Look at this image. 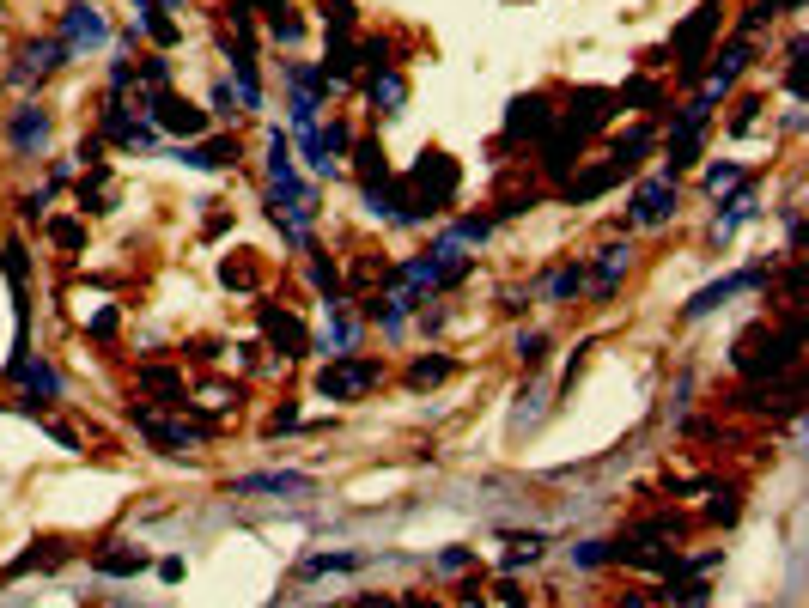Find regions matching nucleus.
Masks as SVG:
<instances>
[{
	"label": "nucleus",
	"instance_id": "nucleus-1",
	"mask_svg": "<svg viewBox=\"0 0 809 608\" xmlns=\"http://www.w3.org/2000/svg\"><path fill=\"white\" fill-rule=\"evenodd\" d=\"M718 25H724V0H706V7L676 31V43H670V61H676V73L682 80H700V67H706V49H712V37H718Z\"/></svg>",
	"mask_w": 809,
	"mask_h": 608
},
{
	"label": "nucleus",
	"instance_id": "nucleus-2",
	"mask_svg": "<svg viewBox=\"0 0 809 608\" xmlns=\"http://www.w3.org/2000/svg\"><path fill=\"white\" fill-rule=\"evenodd\" d=\"M378 377H384V365H378V359L341 353V359H329V365L317 371V396H329V402H353V396H365V390H378Z\"/></svg>",
	"mask_w": 809,
	"mask_h": 608
},
{
	"label": "nucleus",
	"instance_id": "nucleus-3",
	"mask_svg": "<svg viewBox=\"0 0 809 608\" xmlns=\"http://www.w3.org/2000/svg\"><path fill=\"white\" fill-rule=\"evenodd\" d=\"M712 110H718V104H712L706 92H700L694 104H682V110H676V122H670V171H664V177H676V171H688V165L700 159V134H706Z\"/></svg>",
	"mask_w": 809,
	"mask_h": 608
},
{
	"label": "nucleus",
	"instance_id": "nucleus-4",
	"mask_svg": "<svg viewBox=\"0 0 809 608\" xmlns=\"http://www.w3.org/2000/svg\"><path fill=\"white\" fill-rule=\"evenodd\" d=\"M554 122H566L578 140H591V134H603V128L615 122V92H609V86H578L572 104L554 110Z\"/></svg>",
	"mask_w": 809,
	"mask_h": 608
},
{
	"label": "nucleus",
	"instance_id": "nucleus-5",
	"mask_svg": "<svg viewBox=\"0 0 809 608\" xmlns=\"http://www.w3.org/2000/svg\"><path fill=\"white\" fill-rule=\"evenodd\" d=\"M773 280V262H761V268H743V274H724V280H712V286H700L688 304H682V317L688 323H700V317H712L724 298H737V292H755V286H767Z\"/></svg>",
	"mask_w": 809,
	"mask_h": 608
},
{
	"label": "nucleus",
	"instance_id": "nucleus-6",
	"mask_svg": "<svg viewBox=\"0 0 809 608\" xmlns=\"http://www.w3.org/2000/svg\"><path fill=\"white\" fill-rule=\"evenodd\" d=\"M146 122L153 128H165V134H177V140H201L207 134V110H195L189 98H177V92H153L146 98Z\"/></svg>",
	"mask_w": 809,
	"mask_h": 608
},
{
	"label": "nucleus",
	"instance_id": "nucleus-7",
	"mask_svg": "<svg viewBox=\"0 0 809 608\" xmlns=\"http://www.w3.org/2000/svg\"><path fill=\"white\" fill-rule=\"evenodd\" d=\"M554 128V98L548 92H524V98H511L505 104V146H518V140H542Z\"/></svg>",
	"mask_w": 809,
	"mask_h": 608
},
{
	"label": "nucleus",
	"instance_id": "nucleus-8",
	"mask_svg": "<svg viewBox=\"0 0 809 608\" xmlns=\"http://www.w3.org/2000/svg\"><path fill=\"white\" fill-rule=\"evenodd\" d=\"M676 213V177H645L627 201V225H664Z\"/></svg>",
	"mask_w": 809,
	"mask_h": 608
},
{
	"label": "nucleus",
	"instance_id": "nucleus-9",
	"mask_svg": "<svg viewBox=\"0 0 809 608\" xmlns=\"http://www.w3.org/2000/svg\"><path fill=\"white\" fill-rule=\"evenodd\" d=\"M749 67H755V43H749V37H737V43H730V49L718 55V67L706 73V86H700V92H706L712 104H724L730 92H737V80H743Z\"/></svg>",
	"mask_w": 809,
	"mask_h": 608
},
{
	"label": "nucleus",
	"instance_id": "nucleus-10",
	"mask_svg": "<svg viewBox=\"0 0 809 608\" xmlns=\"http://www.w3.org/2000/svg\"><path fill=\"white\" fill-rule=\"evenodd\" d=\"M67 49H98L104 37H110V25H104V13L92 7V0H67V13H61V31H55Z\"/></svg>",
	"mask_w": 809,
	"mask_h": 608
},
{
	"label": "nucleus",
	"instance_id": "nucleus-11",
	"mask_svg": "<svg viewBox=\"0 0 809 608\" xmlns=\"http://www.w3.org/2000/svg\"><path fill=\"white\" fill-rule=\"evenodd\" d=\"M256 323H262V335L280 347V359H305V353H311V329L292 317V311H274V304H262Z\"/></svg>",
	"mask_w": 809,
	"mask_h": 608
},
{
	"label": "nucleus",
	"instance_id": "nucleus-12",
	"mask_svg": "<svg viewBox=\"0 0 809 608\" xmlns=\"http://www.w3.org/2000/svg\"><path fill=\"white\" fill-rule=\"evenodd\" d=\"M98 128H104V140H116V146H128V152H153V122H140V116H128L122 104H104V116H98Z\"/></svg>",
	"mask_w": 809,
	"mask_h": 608
},
{
	"label": "nucleus",
	"instance_id": "nucleus-13",
	"mask_svg": "<svg viewBox=\"0 0 809 608\" xmlns=\"http://www.w3.org/2000/svg\"><path fill=\"white\" fill-rule=\"evenodd\" d=\"M67 55H73V49H67L61 37H43V43H31V49H25V61H19L13 80H19V86H43L49 73H61V67H67Z\"/></svg>",
	"mask_w": 809,
	"mask_h": 608
},
{
	"label": "nucleus",
	"instance_id": "nucleus-14",
	"mask_svg": "<svg viewBox=\"0 0 809 608\" xmlns=\"http://www.w3.org/2000/svg\"><path fill=\"white\" fill-rule=\"evenodd\" d=\"M7 140H13V152H19V159L43 152V146H49V110H43V104H19V110H13Z\"/></svg>",
	"mask_w": 809,
	"mask_h": 608
},
{
	"label": "nucleus",
	"instance_id": "nucleus-15",
	"mask_svg": "<svg viewBox=\"0 0 809 608\" xmlns=\"http://www.w3.org/2000/svg\"><path fill=\"white\" fill-rule=\"evenodd\" d=\"M219 49H226V61H232L238 104H244V110H262V80H256V55H250V43H232V37H219Z\"/></svg>",
	"mask_w": 809,
	"mask_h": 608
},
{
	"label": "nucleus",
	"instance_id": "nucleus-16",
	"mask_svg": "<svg viewBox=\"0 0 809 608\" xmlns=\"http://www.w3.org/2000/svg\"><path fill=\"white\" fill-rule=\"evenodd\" d=\"M578 152H584V140H578L566 122H554V128L542 134V171H548V177H566V171L578 165Z\"/></svg>",
	"mask_w": 809,
	"mask_h": 608
},
{
	"label": "nucleus",
	"instance_id": "nucleus-17",
	"mask_svg": "<svg viewBox=\"0 0 809 608\" xmlns=\"http://www.w3.org/2000/svg\"><path fill=\"white\" fill-rule=\"evenodd\" d=\"M232 493H238V499H250V493H311V475H299V469H268V475H238V481H232Z\"/></svg>",
	"mask_w": 809,
	"mask_h": 608
},
{
	"label": "nucleus",
	"instance_id": "nucleus-18",
	"mask_svg": "<svg viewBox=\"0 0 809 608\" xmlns=\"http://www.w3.org/2000/svg\"><path fill=\"white\" fill-rule=\"evenodd\" d=\"M329 359H341V353H353L359 347V317L347 311L341 298H329V329H323V341H317Z\"/></svg>",
	"mask_w": 809,
	"mask_h": 608
},
{
	"label": "nucleus",
	"instance_id": "nucleus-19",
	"mask_svg": "<svg viewBox=\"0 0 809 608\" xmlns=\"http://www.w3.org/2000/svg\"><path fill=\"white\" fill-rule=\"evenodd\" d=\"M92 572H104V578H134V572H146V554L128 548V542H104V548H92Z\"/></svg>",
	"mask_w": 809,
	"mask_h": 608
},
{
	"label": "nucleus",
	"instance_id": "nucleus-20",
	"mask_svg": "<svg viewBox=\"0 0 809 608\" xmlns=\"http://www.w3.org/2000/svg\"><path fill=\"white\" fill-rule=\"evenodd\" d=\"M365 98H372L378 116H396V110L408 104V80H402L396 67H384V73H372V80H365Z\"/></svg>",
	"mask_w": 809,
	"mask_h": 608
},
{
	"label": "nucleus",
	"instance_id": "nucleus-21",
	"mask_svg": "<svg viewBox=\"0 0 809 608\" xmlns=\"http://www.w3.org/2000/svg\"><path fill=\"white\" fill-rule=\"evenodd\" d=\"M651 146H657V134H651V128L639 122V128H627V134H615V146H609V165L633 177V171H639V159H645Z\"/></svg>",
	"mask_w": 809,
	"mask_h": 608
},
{
	"label": "nucleus",
	"instance_id": "nucleus-22",
	"mask_svg": "<svg viewBox=\"0 0 809 608\" xmlns=\"http://www.w3.org/2000/svg\"><path fill=\"white\" fill-rule=\"evenodd\" d=\"M627 268H633V250H627V244L597 250V262H591V274H597V298H609V292L627 280Z\"/></svg>",
	"mask_w": 809,
	"mask_h": 608
},
{
	"label": "nucleus",
	"instance_id": "nucleus-23",
	"mask_svg": "<svg viewBox=\"0 0 809 608\" xmlns=\"http://www.w3.org/2000/svg\"><path fill=\"white\" fill-rule=\"evenodd\" d=\"M718 207H724V213L712 219V238H718V244H724L730 232H737V225H743V219H755V213H761V201H755V189H737V195H724Z\"/></svg>",
	"mask_w": 809,
	"mask_h": 608
},
{
	"label": "nucleus",
	"instance_id": "nucleus-24",
	"mask_svg": "<svg viewBox=\"0 0 809 608\" xmlns=\"http://www.w3.org/2000/svg\"><path fill=\"white\" fill-rule=\"evenodd\" d=\"M134 19H140V31L153 37L159 49H171V43L183 37V25H177V19H171L165 7H159V0H134Z\"/></svg>",
	"mask_w": 809,
	"mask_h": 608
},
{
	"label": "nucleus",
	"instance_id": "nucleus-25",
	"mask_svg": "<svg viewBox=\"0 0 809 608\" xmlns=\"http://www.w3.org/2000/svg\"><path fill=\"white\" fill-rule=\"evenodd\" d=\"M177 159H183V165H195V171H226V165H238V140H207V146H183Z\"/></svg>",
	"mask_w": 809,
	"mask_h": 608
},
{
	"label": "nucleus",
	"instance_id": "nucleus-26",
	"mask_svg": "<svg viewBox=\"0 0 809 608\" xmlns=\"http://www.w3.org/2000/svg\"><path fill=\"white\" fill-rule=\"evenodd\" d=\"M621 177H627V171H615V165H597V171H584L578 183H566L560 195H566V201H597V195H603V189H615Z\"/></svg>",
	"mask_w": 809,
	"mask_h": 608
},
{
	"label": "nucleus",
	"instance_id": "nucleus-27",
	"mask_svg": "<svg viewBox=\"0 0 809 608\" xmlns=\"http://www.w3.org/2000/svg\"><path fill=\"white\" fill-rule=\"evenodd\" d=\"M0 268H7V280H13V292L25 298V286H31V250H25L19 238H7V250H0Z\"/></svg>",
	"mask_w": 809,
	"mask_h": 608
},
{
	"label": "nucleus",
	"instance_id": "nucleus-28",
	"mask_svg": "<svg viewBox=\"0 0 809 608\" xmlns=\"http://www.w3.org/2000/svg\"><path fill=\"white\" fill-rule=\"evenodd\" d=\"M615 104H639L645 116H664V92H657L651 80H627V86L615 92Z\"/></svg>",
	"mask_w": 809,
	"mask_h": 608
},
{
	"label": "nucleus",
	"instance_id": "nucleus-29",
	"mask_svg": "<svg viewBox=\"0 0 809 608\" xmlns=\"http://www.w3.org/2000/svg\"><path fill=\"white\" fill-rule=\"evenodd\" d=\"M353 159H359V183H384V177H390L384 146H378V140H359V146H353Z\"/></svg>",
	"mask_w": 809,
	"mask_h": 608
},
{
	"label": "nucleus",
	"instance_id": "nucleus-30",
	"mask_svg": "<svg viewBox=\"0 0 809 608\" xmlns=\"http://www.w3.org/2000/svg\"><path fill=\"white\" fill-rule=\"evenodd\" d=\"M110 207V177L104 165H92V177H80V213H104Z\"/></svg>",
	"mask_w": 809,
	"mask_h": 608
},
{
	"label": "nucleus",
	"instance_id": "nucleus-31",
	"mask_svg": "<svg viewBox=\"0 0 809 608\" xmlns=\"http://www.w3.org/2000/svg\"><path fill=\"white\" fill-rule=\"evenodd\" d=\"M323 25L335 31V43H347L353 25H359V7H353V0H323Z\"/></svg>",
	"mask_w": 809,
	"mask_h": 608
},
{
	"label": "nucleus",
	"instance_id": "nucleus-32",
	"mask_svg": "<svg viewBox=\"0 0 809 608\" xmlns=\"http://www.w3.org/2000/svg\"><path fill=\"white\" fill-rule=\"evenodd\" d=\"M67 560V548L61 542H37V554H25V560H13L7 566V578H25V572H37V566H61Z\"/></svg>",
	"mask_w": 809,
	"mask_h": 608
},
{
	"label": "nucleus",
	"instance_id": "nucleus-33",
	"mask_svg": "<svg viewBox=\"0 0 809 608\" xmlns=\"http://www.w3.org/2000/svg\"><path fill=\"white\" fill-rule=\"evenodd\" d=\"M353 566H365V554H311V560L299 566V578H323V572H353Z\"/></svg>",
	"mask_w": 809,
	"mask_h": 608
},
{
	"label": "nucleus",
	"instance_id": "nucleus-34",
	"mask_svg": "<svg viewBox=\"0 0 809 608\" xmlns=\"http://www.w3.org/2000/svg\"><path fill=\"white\" fill-rule=\"evenodd\" d=\"M140 384H146V390H159V396H171V408H183V377H177V371L146 365V371H140Z\"/></svg>",
	"mask_w": 809,
	"mask_h": 608
},
{
	"label": "nucleus",
	"instance_id": "nucleus-35",
	"mask_svg": "<svg viewBox=\"0 0 809 608\" xmlns=\"http://www.w3.org/2000/svg\"><path fill=\"white\" fill-rule=\"evenodd\" d=\"M268 37L292 49V43H299V37H305V19H299V13H292V7H274V19H268Z\"/></svg>",
	"mask_w": 809,
	"mask_h": 608
},
{
	"label": "nucleus",
	"instance_id": "nucleus-36",
	"mask_svg": "<svg viewBox=\"0 0 809 608\" xmlns=\"http://www.w3.org/2000/svg\"><path fill=\"white\" fill-rule=\"evenodd\" d=\"M578 292H584V268H554V274H548V298H554V304H566V298H578Z\"/></svg>",
	"mask_w": 809,
	"mask_h": 608
},
{
	"label": "nucleus",
	"instance_id": "nucleus-37",
	"mask_svg": "<svg viewBox=\"0 0 809 608\" xmlns=\"http://www.w3.org/2000/svg\"><path fill=\"white\" fill-rule=\"evenodd\" d=\"M445 377H451V359H414L408 365V384L420 390V384H445Z\"/></svg>",
	"mask_w": 809,
	"mask_h": 608
},
{
	"label": "nucleus",
	"instance_id": "nucleus-38",
	"mask_svg": "<svg viewBox=\"0 0 809 608\" xmlns=\"http://www.w3.org/2000/svg\"><path fill=\"white\" fill-rule=\"evenodd\" d=\"M49 238H55L61 250H86V219H55Z\"/></svg>",
	"mask_w": 809,
	"mask_h": 608
},
{
	"label": "nucleus",
	"instance_id": "nucleus-39",
	"mask_svg": "<svg viewBox=\"0 0 809 608\" xmlns=\"http://www.w3.org/2000/svg\"><path fill=\"white\" fill-rule=\"evenodd\" d=\"M317 140H323V152H329V165L341 159V152L353 146V134H347V122H329V128H317Z\"/></svg>",
	"mask_w": 809,
	"mask_h": 608
},
{
	"label": "nucleus",
	"instance_id": "nucleus-40",
	"mask_svg": "<svg viewBox=\"0 0 809 608\" xmlns=\"http://www.w3.org/2000/svg\"><path fill=\"white\" fill-rule=\"evenodd\" d=\"M718 189H743V165H712L706 171V195H718Z\"/></svg>",
	"mask_w": 809,
	"mask_h": 608
},
{
	"label": "nucleus",
	"instance_id": "nucleus-41",
	"mask_svg": "<svg viewBox=\"0 0 809 608\" xmlns=\"http://www.w3.org/2000/svg\"><path fill=\"white\" fill-rule=\"evenodd\" d=\"M518 359H524V365H542V359H548V335H542V329L518 335Z\"/></svg>",
	"mask_w": 809,
	"mask_h": 608
},
{
	"label": "nucleus",
	"instance_id": "nucleus-42",
	"mask_svg": "<svg viewBox=\"0 0 809 608\" xmlns=\"http://www.w3.org/2000/svg\"><path fill=\"white\" fill-rule=\"evenodd\" d=\"M140 80L153 86V92H165V80H171V61H165V55H146V61H140Z\"/></svg>",
	"mask_w": 809,
	"mask_h": 608
},
{
	"label": "nucleus",
	"instance_id": "nucleus-43",
	"mask_svg": "<svg viewBox=\"0 0 809 608\" xmlns=\"http://www.w3.org/2000/svg\"><path fill=\"white\" fill-rule=\"evenodd\" d=\"M603 560H609V542H578V548H572V566H584V572L603 566Z\"/></svg>",
	"mask_w": 809,
	"mask_h": 608
},
{
	"label": "nucleus",
	"instance_id": "nucleus-44",
	"mask_svg": "<svg viewBox=\"0 0 809 608\" xmlns=\"http://www.w3.org/2000/svg\"><path fill=\"white\" fill-rule=\"evenodd\" d=\"M311 280H317V292L341 298V274H335V262H311Z\"/></svg>",
	"mask_w": 809,
	"mask_h": 608
},
{
	"label": "nucleus",
	"instance_id": "nucleus-45",
	"mask_svg": "<svg viewBox=\"0 0 809 608\" xmlns=\"http://www.w3.org/2000/svg\"><path fill=\"white\" fill-rule=\"evenodd\" d=\"M706 517H712V523H737V493H718V499L706 505Z\"/></svg>",
	"mask_w": 809,
	"mask_h": 608
},
{
	"label": "nucleus",
	"instance_id": "nucleus-46",
	"mask_svg": "<svg viewBox=\"0 0 809 608\" xmlns=\"http://www.w3.org/2000/svg\"><path fill=\"white\" fill-rule=\"evenodd\" d=\"M469 560H475L469 548H445V554H438V560H432V572H463Z\"/></svg>",
	"mask_w": 809,
	"mask_h": 608
},
{
	"label": "nucleus",
	"instance_id": "nucleus-47",
	"mask_svg": "<svg viewBox=\"0 0 809 608\" xmlns=\"http://www.w3.org/2000/svg\"><path fill=\"white\" fill-rule=\"evenodd\" d=\"M213 116H219V122H232V116H238V98H232V86H213Z\"/></svg>",
	"mask_w": 809,
	"mask_h": 608
},
{
	"label": "nucleus",
	"instance_id": "nucleus-48",
	"mask_svg": "<svg viewBox=\"0 0 809 608\" xmlns=\"http://www.w3.org/2000/svg\"><path fill=\"white\" fill-rule=\"evenodd\" d=\"M219 274H226V286H238V292H250V286H256V274H250L244 262H226V268H219Z\"/></svg>",
	"mask_w": 809,
	"mask_h": 608
},
{
	"label": "nucleus",
	"instance_id": "nucleus-49",
	"mask_svg": "<svg viewBox=\"0 0 809 608\" xmlns=\"http://www.w3.org/2000/svg\"><path fill=\"white\" fill-rule=\"evenodd\" d=\"M256 7H280V0H232V25H250Z\"/></svg>",
	"mask_w": 809,
	"mask_h": 608
},
{
	"label": "nucleus",
	"instance_id": "nucleus-50",
	"mask_svg": "<svg viewBox=\"0 0 809 608\" xmlns=\"http://www.w3.org/2000/svg\"><path fill=\"white\" fill-rule=\"evenodd\" d=\"M268 432H299V408H274V420H268Z\"/></svg>",
	"mask_w": 809,
	"mask_h": 608
},
{
	"label": "nucleus",
	"instance_id": "nucleus-51",
	"mask_svg": "<svg viewBox=\"0 0 809 608\" xmlns=\"http://www.w3.org/2000/svg\"><path fill=\"white\" fill-rule=\"evenodd\" d=\"M92 335H98V341H110V335H116V311H110V304L92 317Z\"/></svg>",
	"mask_w": 809,
	"mask_h": 608
},
{
	"label": "nucleus",
	"instance_id": "nucleus-52",
	"mask_svg": "<svg viewBox=\"0 0 809 608\" xmlns=\"http://www.w3.org/2000/svg\"><path fill=\"white\" fill-rule=\"evenodd\" d=\"M499 304H505V311H511V317H524V311H530V292H505Z\"/></svg>",
	"mask_w": 809,
	"mask_h": 608
},
{
	"label": "nucleus",
	"instance_id": "nucleus-53",
	"mask_svg": "<svg viewBox=\"0 0 809 608\" xmlns=\"http://www.w3.org/2000/svg\"><path fill=\"white\" fill-rule=\"evenodd\" d=\"M19 207H25V219H37V213H43V207H49V189H37V195H25V201H19Z\"/></svg>",
	"mask_w": 809,
	"mask_h": 608
},
{
	"label": "nucleus",
	"instance_id": "nucleus-54",
	"mask_svg": "<svg viewBox=\"0 0 809 608\" xmlns=\"http://www.w3.org/2000/svg\"><path fill=\"white\" fill-rule=\"evenodd\" d=\"M645 602H651V596H645V590H627V596H621V602H615V608H645Z\"/></svg>",
	"mask_w": 809,
	"mask_h": 608
},
{
	"label": "nucleus",
	"instance_id": "nucleus-55",
	"mask_svg": "<svg viewBox=\"0 0 809 608\" xmlns=\"http://www.w3.org/2000/svg\"><path fill=\"white\" fill-rule=\"evenodd\" d=\"M396 608H438V602H426V596H402Z\"/></svg>",
	"mask_w": 809,
	"mask_h": 608
}]
</instances>
